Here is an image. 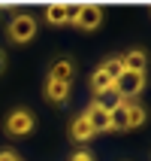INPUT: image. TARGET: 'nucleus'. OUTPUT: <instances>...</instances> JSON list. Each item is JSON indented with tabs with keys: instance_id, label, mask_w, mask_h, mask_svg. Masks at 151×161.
Instances as JSON below:
<instances>
[{
	"instance_id": "obj_15",
	"label": "nucleus",
	"mask_w": 151,
	"mask_h": 161,
	"mask_svg": "<svg viewBox=\"0 0 151 161\" xmlns=\"http://www.w3.org/2000/svg\"><path fill=\"white\" fill-rule=\"evenodd\" d=\"M76 15H79V3H67V25H76Z\"/></svg>"
},
{
	"instance_id": "obj_7",
	"label": "nucleus",
	"mask_w": 151,
	"mask_h": 161,
	"mask_svg": "<svg viewBox=\"0 0 151 161\" xmlns=\"http://www.w3.org/2000/svg\"><path fill=\"white\" fill-rule=\"evenodd\" d=\"M73 73H76L73 61H70V58H61V61H54V64H52L48 79H52V82H63V85H70V82H73Z\"/></svg>"
},
{
	"instance_id": "obj_18",
	"label": "nucleus",
	"mask_w": 151,
	"mask_h": 161,
	"mask_svg": "<svg viewBox=\"0 0 151 161\" xmlns=\"http://www.w3.org/2000/svg\"><path fill=\"white\" fill-rule=\"evenodd\" d=\"M3 64H6V58H3V52H0V70H3Z\"/></svg>"
},
{
	"instance_id": "obj_14",
	"label": "nucleus",
	"mask_w": 151,
	"mask_h": 161,
	"mask_svg": "<svg viewBox=\"0 0 151 161\" xmlns=\"http://www.w3.org/2000/svg\"><path fill=\"white\" fill-rule=\"evenodd\" d=\"M100 70L106 73L112 82H115L118 76H121V70H124V67H121V61H118V58H109V61H103V64H100Z\"/></svg>"
},
{
	"instance_id": "obj_1",
	"label": "nucleus",
	"mask_w": 151,
	"mask_h": 161,
	"mask_svg": "<svg viewBox=\"0 0 151 161\" xmlns=\"http://www.w3.org/2000/svg\"><path fill=\"white\" fill-rule=\"evenodd\" d=\"M6 34H9V40H12V43H18V46L30 43V40L36 36V18L27 15V12H21V15H15L12 21H9Z\"/></svg>"
},
{
	"instance_id": "obj_8",
	"label": "nucleus",
	"mask_w": 151,
	"mask_h": 161,
	"mask_svg": "<svg viewBox=\"0 0 151 161\" xmlns=\"http://www.w3.org/2000/svg\"><path fill=\"white\" fill-rule=\"evenodd\" d=\"M70 137L76 140V143H88L91 137H94V128L88 125V119H85V116L73 119V125H70Z\"/></svg>"
},
{
	"instance_id": "obj_11",
	"label": "nucleus",
	"mask_w": 151,
	"mask_h": 161,
	"mask_svg": "<svg viewBox=\"0 0 151 161\" xmlns=\"http://www.w3.org/2000/svg\"><path fill=\"white\" fill-rule=\"evenodd\" d=\"M124 103H127V125H130V131L145 125V107L142 103H136V100H124Z\"/></svg>"
},
{
	"instance_id": "obj_2",
	"label": "nucleus",
	"mask_w": 151,
	"mask_h": 161,
	"mask_svg": "<svg viewBox=\"0 0 151 161\" xmlns=\"http://www.w3.org/2000/svg\"><path fill=\"white\" fill-rule=\"evenodd\" d=\"M33 125H36V119H33V113L30 109H12L6 116V134L9 137H27L30 131H33Z\"/></svg>"
},
{
	"instance_id": "obj_6",
	"label": "nucleus",
	"mask_w": 151,
	"mask_h": 161,
	"mask_svg": "<svg viewBox=\"0 0 151 161\" xmlns=\"http://www.w3.org/2000/svg\"><path fill=\"white\" fill-rule=\"evenodd\" d=\"M118 61H121V67L130 70V73H145V67H148V55H145L142 49H130V52L121 55Z\"/></svg>"
},
{
	"instance_id": "obj_16",
	"label": "nucleus",
	"mask_w": 151,
	"mask_h": 161,
	"mask_svg": "<svg viewBox=\"0 0 151 161\" xmlns=\"http://www.w3.org/2000/svg\"><path fill=\"white\" fill-rule=\"evenodd\" d=\"M70 161H94V155H91V152H88V149H79V152L73 155V158H70Z\"/></svg>"
},
{
	"instance_id": "obj_13",
	"label": "nucleus",
	"mask_w": 151,
	"mask_h": 161,
	"mask_svg": "<svg viewBox=\"0 0 151 161\" xmlns=\"http://www.w3.org/2000/svg\"><path fill=\"white\" fill-rule=\"evenodd\" d=\"M106 88H112V79H109L106 73L97 67V70L91 73V91H94V97H97V94H103Z\"/></svg>"
},
{
	"instance_id": "obj_3",
	"label": "nucleus",
	"mask_w": 151,
	"mask_h": 161,
	"mask_svg": "<svg viewBox=\"0 0 151 161\" xmlns=\"http://www.w3.org/2000/svg\"><path fill=\"white\" fill-rule=\"evenodd\" d=\"M112 88H115L124 100H133V94H139V91L145 88V73H130V70H121V76L112 82Z\"/></svg>"
},
{
	"instance_id": "obj_4",
	"label": "nucleus",
	"mask_w": 151,
	"mask_h": 161,
	"mask_svg": "<svg viewBox=\"0 0 151 161\" xmlns=\"http://www.w3.org/2000/svg\"><path fill=\"white\" fill-rule=\"evenodd\" d=\"M100 21H103V6H97V3H79L76 27H82V31H97Z\"/></svg>"
},
{
	"instance_id": "obj_10",
	"label": "nucleus",
	"mask_w": 151,
	"mask_h": 161,
	"mask_svg": "<svg viewBox=\"0 0 151 161\" xmlns=\"http://www.w3.org/2000/svg\"><path fill=\"white\" fill-rule=\"evenodd\" d=\"M45 97L52 100V103H67L70 97V85H63V82H45Z\"/></svg>"
},
{
	"instance_id": "obj_12",
	"label": "nucleus",
	"mask_w": 151,
	"mask_h": 161,
	"mask_svg": "<svg viewBox=\"0 0 151 161\" xmlns=\"http://www.w3.org/2000/svg\"><path fill=\"white\" fill-rule=\"evenodd\" d=\"M45 21L48 25H67V3H48L45 6Z\"/></svg>"
},
{
	"instance_id": "obj_9",
	"label": "nucleus",
	"mask_w": 151,
	"mask_h": 161,
	"mask_svg": "<svg viewBox=\"0 0 151 161\" xmlns=\"http://www.w3.org/2000/svg\"><path fill=\"white\" fill-rule=\"evenodd\" d=\"M94 103H97L100 109H106V113H115V109L124 103V97H121L115 88H106L103 94H97V97H94Z\"/></svg>"
},
{
	"instance_id": "obj_5",
	"label": "nucleus",
	"mask_w": 151,
	"mask_h": 161,
	"mask_svg": "<svg viewBox=\"0 0 151 161\" xmlns=\"http://www.w3.org/2000/svg\"><path fill=\"white\" fill-rule=\"evenodd\" d=\"M82 116L88 119V125L94 128V134H103V131H112V122H109V113L106 109H100L97 103H91Z\"/></svg>"
},
{
	"instance_id": "obj_17",
	"label": "nucleus",
	"mask_w": 151,
	"mask_h": 161,
	"mask_svg": "<svg viewBox=\"0 0 151 161\" xmlns=\"http://www.w3.org/2000/svg\"><path fill=\"white\" fill-rule=\"evenodd\" d=\"M0 161H21V158H18L15 152H9V149H3V152H0Z\"/></svg>"
}]
</instances>
